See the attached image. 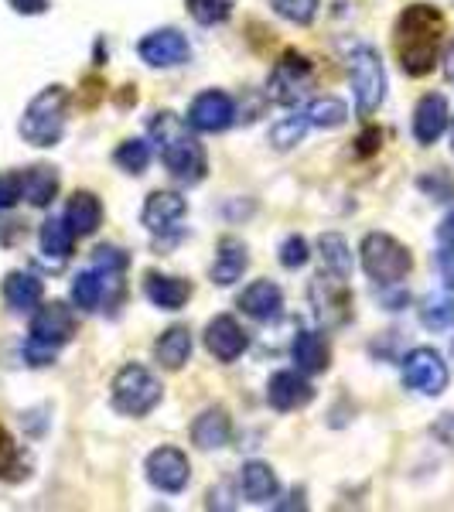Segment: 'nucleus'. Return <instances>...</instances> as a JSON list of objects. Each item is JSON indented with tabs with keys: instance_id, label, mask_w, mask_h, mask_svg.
Masks as SVG:
<instances>
[{
	"instance_id": "nucleus-8",
	"label": "nucleus",
	"mask_w": 454,
	"mask_h": 512,
	"mask_svg": "<svg viewBox=\"0 0 454 512\" xmlns=\"http://www.w3.org/2000/svg\"><path fill=\"white\" fill-rule=\"evenodd\" d=\"M311 304H315V315L321 325L338 328L352 318V294L345 287V277H335L328 270H321L311 284Z\"/></svg>"
},
{
	"instance_id": "nucleus-13",
	"label": "nucleus",
	"mask_w": 454,
	"mask_h": 512,
	"mask_svg": "<svg viewBox=\"0 0 454 512\" xmlns=\"http://www.w3.org/2000/svg\"><path fill=\"white\" fill-rule=\"evenodd\" d=\"M233 120H236L233 99L219 93V89L195 96L192 110H188V123H192V130H198V134H222Z\"/></svg>"
},
{
	"instance_id": "nucleus-15",
	"label": "nucleus",
	"mask_w": 454,
	"mask_h": 512,
	"mask_svg": "<svg viewBox=\"0 0 454 512\" xmlns=\"http://www.w3.org/2000/svg\"><path fill=\"white\" fill-rule=\"evenodd\" d=\"M188 205L185 198H181L178 192H154L151 198L144 202V226L151 229L154 236H164V233H175L178 222L185 219Z\"/></svg>"
},
{
	"instance_id": "nucleus-28",
	"label": "nucleus",
	"mask_w": 454,
	"mask_h": 512,
	"mask_svg": "<svg viewBox=\"0 0 454 512\" xmlns=\"http://www.w3.org/2000/svg\"><path fill=\"white\" fill-rule=\"evenodd\" d=\"M21 185H24V198H28L35 209H45V205H52L55 195H59V175H55V168H45V164L24 171Z\"/></svg>"
},
{
	"instance_id": "nucleus-32",
	"label": "nucleus",
	"mask_w": 454,
	"mask_h": 512,
	"mask_svg": "<svg viewBox=\"0 0 454 512\" xmlns=\"http://www.w3.org/2000/svg\"><path fill=\"white\" fill-rule=\"evenodd\" d=\"M72 301H76L79 311H96L99 301H103V274L99 270L79 274L76 284H72Z\"/></svg>"
},
{
	"instance_id": "nucleus-25",
	"label": "nucleus",
	"mask_w": 454,
	"mask_h": 512,
	"mask_svg": "<svg viewBox=\"0 0 454 512\" xmlns=\"http://www.w3.org/2000/svg\"><path fill=\"white\" fill-rule=\"evenodd\" d=\"M243 492H246V499L257 502V506H267V502H274L277 492H280L274 468L263 465V461H250V465L243 468Z\"/></svg>"
},
{
	"instance_id": "nucleus-20",
	"label": "nucleus",
	"mask_w": 454,
	"mask_h": 512,
	"mask_svg": "<svg viewBox=\"0 0 454 512\" xmlns=\"http://www.w3.org/2000/svg\"><path fill=\"white\" fill-rule=\"evenodd\" d=\"M229 437H233V420H229V414H226L222 407L205 410V414L192 424V441H195L202 451L226 448Z\"/></svg>"
},
{
	"instance_id": "nucleus-16",
	"label": "nucleus",
	"mask_w": 454,
	"mask_h": 512,
	"mask_svg": "<svg viewBox=\"0 0 454 512\" xmlns=\"http://www.w3.org/2000/svg\"><path fill=\"white\" fill-rule=\"evenodd\" d=\"M311 400H315V386H311L304 376H297V373H277L267 383V403L274 410H280V414L308 407Z\"/></svg>"
},
{
	"instance_id": "nucleus-3",
	"label": "nucleus",
	"mask_w": 454,
	"mask_h": 512,
	"mask_svg": "<svg viewBox=\"0 0 454 512\" xmlns=\"http://www.w3.org/2000/svg\"><path fill=\"white\" fill-rule=\"evenodd\" d=\"M65 117H69V89H41L21 117V137L35 147H55L65 134Z\"/></svg>"
},
{
	"instance_id": "nucleus-2",
	"label": "nucleus",
	"mask_w": 454,
	"mask_h": 512,
	"mask_svg": "<svg viewBox=\"0 0 454 512\" xmlns=\"http://www.w3.org/2000/svg\"><path fill=\"white\" fill-rule=\"evenodd\" d=\"M151 130H154V137H161V161H164V168H168V175L181 181V185H198V181L205 178V171H209L205 147L181 130L175 113H158Z\"/></svg>"
},
{
	"instance_id": "nucleus-23",
	"label": "nucleus",
	"mask_w": 454,
	"mask_h": 512,
	"mask_svg": "<svg viewBox=\"0 0 454 512\" xmlns=\"http://www.w3.org/2000/svg\"><path fill=\"white\" fill-rule=\"evenodd\" d=\"M144 291H147V297H151V304H158V308H164V311H178L181 304L192 297V287H188V280L161 277V274H147Z\"/></svg>"
},
{
	"instance_id": "nucleus-7",
	"label": "nucleus",
	"mask_w": 454,
	"mask_h": 512,
	"mask_svg": "<svg viewBox=\"0 0 454 512\" xmlns=\"http://www.w3.org/2000/svg\"><path fill=\"white\" fill-rule=\"evenodd\" d=\"M161 403V383L144 366H123L113 379V407L127 417H147Z\"/></svg>"
},
{
	"instance_id": "nucleus-6",
	"label": "nucleus",
	"mask_w": 454,
	"mask_h": 512,
	"mask_svg": "<svg viewBox=\"0 0 454 512\" xmlns=\"http://www.w3.org/2000/svg\"><path fill=\"white\" fill-rule=\"evenodd\" d=\"M349 76H352V93H356L359 117L376 113L379 103L386 99V69H383V59H379V52L373 45H352Z\"/></svg>"
},
{
	"instance_id": "nucleus-45",
	"label": "nucleus",
	"mask_w": 454,
	"mask_h": 512,
	"mask_svg": "<svg viewBox=\"0 0 454 512\" xmlns=\"http://www.w3.org/2000/svg\"><path fill=\"white\" fill-rule=\"evenodd\" d=\"M7 4H11L18 14H41L48 0H7Z\"/></svg>"
},
{
	"instance_id": "nucleus-37",
	"label": "nucleus",
	"mask_w": 454,
	"mask_h": 512,
	"mask_svg": "<svg viewBox=\"0 0 454 512\" xmlns=\"http://www.w3.org/2000/svg\"><path fill=\"white\" fill-rule=\"evenodd\" d=\"M93 263H96V270L99 274H123L127 270V263H130V256L117 250V246H99V250L93 253Z\"/></svg>"
},
{
	"instance_id": "nucleus-12",
	"label": "nucleus",
	"mask_w": 454,
	"mask_h": 512,
	"mask_svg": "<svg viewBox=\"0 0 454 512\" xmlns=\"http://www.w3.org/2000/svg\"><path fill=\"white\" fill-rule=\"evenodd\" d=\"M144 472L154 489L181 492L188 485V478H192V465H188V458L178 448H158V451L147 454Z\"/></svg>"
},
{
	"instance_id": "nucleus-19",
	"label": "nucleus",
	"mask_w": 454,
	"mask_h": 512,
	"mask_svg": "<svg viewBox=\"0 0 454 512\" xmlns=\"http://www.w3.org/2000/svg\"><path fill=\"white\" fill-rule=\"evenodd\" d=\"M239 308L257 321H274L280 318V308H284V294H280V287L270 284V280H257V284H250L239 294Z\"/></svg>"
},
{
	"instance_id": "nucleus-27",
	"label": "nucleus",
	"mask_w": 454,
	"mask_h": 512,
	"mask_svg": "<svg viewBox=\"0 0 454 512\" xmlns=\"http://www.w3.org/2000/svg\"><path fill=\"white\" fill-rule=\"evenodd\" d=\"M4 301L11 311H28L41 301V280L35 274H24V270H14V274L4 277Z\"/></svg>"
},
{
	"instance_id": "nucleus-33",
	"label": "nucleus",
	"mask_w": 454,
	"mask_h": 512,
	"mask_svg": "<svg viewBox=\"0 0 454 512\" xmlns=\"http://www.w3.org/2000/svg\"><path fill=\"white\" fill-rule=\"evenodd\" d=\"M185 4H188V14H192L198 24L212 28V24H222L233 14L236 0H185Z\"/></svg>"
},
{
	"instance_id": "nucleus-22",
	"label": "nucleus",
	"mask_w": 454,
	"mask_h": 512,
	"mask_svg": "<svg viewBox=\"0 0 454 512\" xmlns=\"http://www.w3.org/2000/svg\"><path fill=\"white\" fill-rule=\"evenodd\" d=\"M65 222L72 226L76 236H93L103 222V205L93 192H76L69 198V209H65Z\"/></svg>"
},
{
	"instance_id": "nucleus-9",
	"label": "nucleus",
	"mask_w": 454,
	"mask_h": 512,
	"mask_svg": "<svg viewBox=\"0 0 454 512\" xmlns=\"http://www.w3.org/2000/svg\"><path fill=\"white\" fill-rule=\"evenodd\" d=\"M311 82V62L301 52H284L267 79V96L280 106H291L304 96Z\"/></svg>"
},
{
	"instance_id": "nucleus-14",
	"label": "nucleus",
	"mask_w": 454,
	"mask_h": 512,
	"mask_svg": "<svg viewBox=\"0 0 454 512\" xmlns=\"http://www.w3.org/2000/svg\"><path fill=\"white\" fill-rule=\"evenodd\" d=\"M246 345H250V338L236 325V318L229 315L212 318L209 328H205V349L216 355L219 362H236L246 352Z\"/></svg>"
},
{
	"instance_id": "nucleus-21",
	"label": "nucleus",
	"mask_w": 454,
	"mask_h": 512,
	"mask_svg": "<svg viewBox=\"0 0 454 512\" xmlns=\"http://www.w3.org/2000/svg\"><path fill=\"white\" fill-rule=\"evenodd\" d=\"M291 355L297 362V369L301 373H325L328 366H332V349H328V342L315 332H301L294 338L291 345Z\"/></svg>"
},
{
	"instance_id": "nucleus-43",
	"label": "nucleus",
	"mask_w": 454,
	"mask_h": 512,
	"mask_svg": "<svg viewBox=\"0 0 454 512\" xmlns=\"http://www.w3.org/2000/svg\"><path fill=\"white\" fill-rule=\"evenodd\" d=\"M356 144H359L356 151L362 154V158H369V154H376V151H379V144H383V130H379V127H369V130H362Z\"/></svg>"
},
{
	"instance_id": "nucleus-41",
	"label": "nucleus",
	"mask_w": 454,
	"mask_h": 512,
	"mask_svg": "<svg viewBox=\"0 0 454 512\" xmlns=\"http://www.w3.org/2000/svg\"><path fill=\"white\" fill-rule=\"evenodd\" d=\"M24 198L21 175H0V209H14Z\"/></svg>"
},
{
	"instance_id": "nucleus-26",
	"label": "nucleus",
	"mask_w": 454,
	"mask_h": 512,
	"mask_svg": "<svg viewBox=\"0 0 454 512\" xmlns=\"http://www.w3.org/2000/svg\"><path fill=\"white\" fill-rule=\"evenodd\" d=\"M72 226L65 219H48L38 233V243H41V253H45L48 263H65L72 256Z\"/></svg>"
},
{
	"instance_id": "nucleus-36",
	"label": "nucleus",
	"mask_w": 454,
	"mask_h": 512,
	"mask_svg": "<svg viewBox=\"0 0 454 512\" xmlns=\"http://www.w3.org/2000/svg\"><path fill=\"white\" fill-rule=\"evenodd\" d=\"M311 123L308 117H287V120H280L270 127V144L277 147V151H287V147H294L297 140L304 137V130H308Z\"/></svg>"
},
{
	"instance_id": "nucleus-30",
	"label": "nucleus",
	"mask_w": 454,
	"mask_h": 512,
	"mask_svg": "<svg viewBox=\"0 0 454 512\" xmlns=\"http://www.w3.org/2000/svg\"><path fill=\"white\" fill-rule=\"evenodd\" d=\"M420 321H424V328H431V332L451 328L454 325V301L448 294H427L424 301H420Z\"/></svg>"
},
{
	"instance_id": "nucleus-39",
	"label": "nucleus",
	"mask_w": 454,
	"mask_h": 512,
	"mask_svg": "<svg viewBox=\"0 0 454 512\" xmlns=\"http://www.w3.org/2000/svg\"><path fill=\"white\" fill-rule=\"evenodd\" d=\"M280 263H284L287 270H297L308 263V243H304V236H287L284 243H280Z\"/></svg>"
},
{
	"instance_id": "nucleus-34",
	"label": "nucleus",
	"mask_w": 454,
	"mask_h": 512,
	"mask_svg": "<svg viewBox=\"0 0 454 512\" xmlns=\"http://www.w3.org/2000/svg\"><path fill=\"white\" fill-rule=\"evenodd\" d=\"M113 161H117L123 171H130V175H140V171L151 164V147H147V140H127V144L117 147Z\"/></svg>"
},
{
	"instance_id": "nucleus-17",
	"label": "nucleus",
	"mask_w": 454,
	"mask_h": 512,
	"mask_svg": "<svg viewBox=\"0 0 454 512\" xmlns=\"http://www.w3.org/2000/svg\"><path fill=\"white\" fill-rule=\"evenodd\" d=\"M444 127H448V99L437 96V93H427L417 103V110H414V137H417V144L431 147L434 140L444 134Z\"/></svg>"
},
{
	"instance_id": "nucleus-11",
	"label": "nucleus",
	"mask_w": 454,
	"mask_h": 512,
	"mask_svg": "<svg viewBox=\"0 0 454 512\" xmlns=\"http://www.w3.org/2000/svg\"><path fill=\"white\" fill-rule=\"evenodd\" d=\"M137 55L147 65H154V69H171V65H185L192 59V45H188V38L181 35V31L161 28V31H151V35L140 41Z\"/></svg>"
},
{
	"instance_id": "nucleus-10",
	"label": "nucleus",
	"mask_w": 454,
	"mask_h": 512,
	"mask_svg": "<svg viewBox=\"0 0 454 512\" xmlns=\"http://www.w3.org/2000/svg\"><path fill=\"white\" fill-rule=\"evenodd\" d=\"M403 386L424 396H441L448 386V362L434 349H414L403 359Z\"/></svg>"
},
{
	"instance_id": "nucleus-40",
	"label": "nucleus",
	"mask_w": 454,
	"mask_h": 512,
	"mask_svg": "<svg viewBox=\"0 0 454 512\" xmlns=\"http://www.w3.org/2000/svg\"><path fill=\"white\" fill-rule=\"evenodd\" d=\"M420 188H424L427 195H434L437 202H451L454 198V181L444 175V171H434V175H424L417 181Z\"/></svg>"
},
{
	"instance_id": "nucleus-4",
	"label": "nucleus",
	"mask_w": 454,
	"mask_h": 512,
	"mask_svg": "<svg viewBox=\"0 0 454 512\" xmlns=\"http://www.w3.org/2000/svg\"><path fill=\"white\" fill-rule=\"evenodd\" d=\"M76 335V315L69 304L52 301L45 308H38V315L31 318V338L24 345V359L31 366H48L55 362V352L62 349L69 338Z\"/></svg>"
},
{
	"instance_id": "nucleus-46",
	"label": "nucleus",
	"mask_w": 454,
	"mask_h": 512,
	"mask_svg": "<svg viewBox=\"0 0 454 512\" xmlns=\"http://www.w3.org/2000/svg\"><path fill=\"white\" fill-rule=\"evenodd\" d=\"M437 239H441V246H454V209L444 216L441 226H437Z\"/></svg>"
},
{
	"instance_id": "nucleus-24",
	"label": "nucleus",
	"mask_w": 454,
	"mask_h": 512,
	"mask_svg": "<svg viewBox=\"0 0 454 512\" xmlns=\"http://www.w3.org/2000/svg\"><path fill=\"white\" fill-rule=\"evenodd\" d=\"M154 355H158V362L164 369H181L188 359H192V332H188L185 325H175V328H168L161 338H158V345H154Z\"/></svg>"
},
{
	"instance_id": "nucleus-31",
	"label": "nucleus",
	"mask_w": 454,
	"mask_h": 512,
	"mask_svg": "<svg viewBox=\"0 0 454 512\" xmlns=\"http://www.w3.org/2000/svg\"><path fill=\"white\" fill-rule=\"evenodd\" d=\"M308 123L311 127H318V130H335V127H342L345 120H349V106L342 103V99H315V103L308 106Z\"/></svg>"
},
{
	"instance_id": "nucleus-44",
	"label": "nucleus",
	"mask_w": 454,
	"mask_h": 512,
	"mask_svg": "<svg viewBox=\"0 0 454 512\" xmlns=\"http://www.w3.org/2000/svg\"><path fill=\"white\" fill-rule=\"evenodd\" d=\"M437 267H441L444 284L454 287V246H444L441 256H437Z\"/></svg>"
},
{
	"instance_id": "nucleus-1",
	"label": "nucleus",
	"mask_w": 454,
	"mask_h": 512,
	"mask_svg": "<svg viewBox=\"0 0 454 512\" xmlns=\"http://www.w3.org/2000/svg\"><path fill=\"white\" fill-rule=\"evenodd\" d=\"M444 31L448 21L437 11L434 4H410L407 11L396 18L393 28V45H396V59L400 69L407 76H431L434 65L441 62V45H444Z\"/></svg>"
},
{
	"instance_id": "nucleus-38",
	"label": "nucleus",
	"mask_w": 454,
	"mask_h": 512,
	"mask_svg": "<svg viewBox=\"0 0 454 512\" xmlns=\"http://www.w3.org/2000/svg\"><path fill=\"white\" fill-rule=\"evenodd\" d=\"M18 468H21L18 444H14V437L0 427V478H18Z\"/></svg>"
},
{
	"instance_id": "nucleus-35",
	"label": "nucleus",
	"mask_w": 454,
	"mask_h": 512,
	"mask_svg": "<svg viewBox=\"0 0 454 512\" xmlns=\"http://www.w3.org/2000/svg\"><path fill=\"white\" fill-rule=\"evenodd\" d=\"M270 7L291 24H311L321 7V0H270Z\"/></svg>"
},
{
	"instance_id": "nucleus-42",
	"label": "nucleus",
	"mask_w": 454,
	"mask_h": 512,
	"mask_svg": "<svg viewBox=\"0 0 454 512\" xmlns=\"http://www.w3.org/2000/svg\"><path fill=\"white\" fill-rule=\"evenodd\" d=\"M431 434L444 444V448L454 451V414H441V417H437L434 427H431Z\"/></svg>"
},
{
	"instance_id": "nucleus-47",
	"label": "nucleus",
	"mask_w": 454,
	"mask_h": 512,
	"mask_svg": "<svg viewBox=\"0 0 454 512\" xmlns=\"http://www.w3.org/2000/svg\"><path fill=\"white\" fill-rule=\"evenodd\" d=\"M444 76L454 79V41H451V48L444 52Z\"/></svg>"
},
{
	"instance_id": "nucleus-5",
	"label": "nucleus",
	"mask_w": 454,
	"mask_h": 512,
	"mask_svg": "<svg viewBox=\"0 0 454 512\" xmlns=\"http://www.w3.org/2000/svg\"><path fill=\"white\" fill-rule=\"evenodd\" d=\"M359 253H362V267H366V274L373 277L376 284L393 287L414 270V256H410L407 246H403L400 239H393L390 233H369L362 239Z\"/></svg>"
},
{
	"instance_id": "nucleus-18",
	"label": "nucleus",
	"mask_w": 454,
	"mask_h": 512,
	"mask_svg": "<svg viewBox=\"0 0 454 512\" xmlns=\"http://www.w3.org/2000/svg\"><path fill=\"white\" fill-rule=\"evenodd\" d=\"M246 267H250V253H246L243 239L226 236L216 250V263H212V284H219V287L236 284V280L246 274Z\"/></svg>"
},
{
	"instance_id": "nucleus-29",
	"label": "nucleus",
	"mask_w": 454,
	"mask_h": 512,
	"mask_svg": "<svg viewBox=\"0 0 454 512\" xmlns=\"http://www.w3.org/2000/svg\"><path fill=\"white\" fill-rule=\"evenodd\" d=\"M321 246V263H325L328 274L335 277H352V253H349V243H345L338 233H325L318 239Z\"/></svg>"
}]
</instances>
